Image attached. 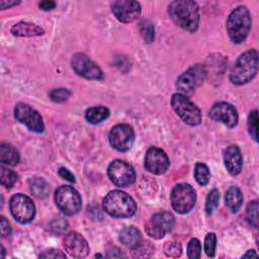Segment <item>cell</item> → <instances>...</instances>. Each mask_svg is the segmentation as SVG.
<instances>
[{"label": "cell", "mask_w": 259, "mask_h": 259, "mask_svg": "<svg viewBox=\"0 0 259 259\" xmlns=\"http://www.w3.org/2000/svg\"><path fill=\"white\" fill-rule=\"evenodd\" d=\"M168 12L175 24L194 32L199 24V8L196 2L191 0L172 1L168 6Z\"/></svg>", "instance_id": "obj_1"}, {"label": "cell", "mask_w": 259, "mask_h": 259, "mask_svg": "<svg viewBox=\"0 0 259 259\" xmlns=\"http://www.w3.org/2000/svg\"><path fill=\"white\" fill-rule=\"evenodd\" d=\"M102 206L105 212L117 219L131 218L137 211V204L132 196L117 189L109 191L104 196Z\"/></svg>", "instance_id": "obj_2"}, {"label": "cell", "mask_w": 259, "mask_h": 259, "mask_svg": "<svg viewBox=\"0 0 259 259\" xmlns=\"http://www.w3.org/2000/svg\"><path fill=\"white\" fill-rule=\"evenodd\" d=\"M258 72V53L252 49L243 53L234 63L230 71V80L235 85L250 82Z\"/></svg>", "instance_id": "obj_3"}, {"label": "cell", "mask_w": 259, "mask_h": 259, "mask_svg": "<svg viewBox=\"0 0 259 259\" xmlns=\"http://www.w3.org/2000/svg\"><path fill=\"white\" fill-rule=\"evenodd\" d=\"M251 15L246 6L236 7L227 19V32L234 44L243 42L251 29Z\"/></svg>", "instance_id": "obj_4"}, {"label": "cell", "mask_w": 259, "mask_h": 259, "mask_svg": "<svg viewBox=\"0 0 259 259\" xmlns=\"http://www.w3.org/2000/svg\"><path fill=\"white\" fill-rule=\"evenodd\" d=\"M171 105L180 118L191 126H196L201 122V113L198 107L192 103L184 94L175 93L171 97Z\"/></svg>", "instance_id": "obj_5"}, {"label": "cell", "mask_w": 259, "mask_h": 259, "mask_svg": "<svg viewBox=\"0 0 259 259\" xmlns=\"http://www.w3.org/2000/svg\"><path fill=\"white\" fill-rule=\"evenodd\" d=\"M195 200V190L187 183H179L175 185L170 194V201L173 209L181 214L189 212L194 206Z\"/></svg>", "instance_id": "obj_6"}, {"label": "cell", "mask_w": 259, "mask_h": 259, "mask_svg": "<svg viewBox=\"0 0 259 259\" xmlns=\"http://www.w3.org/2000/svg\"><path fill=\"white\" fill-rule=\"evenodd\" d=\"M55 202L58 208L67 215H74L80 209L82 200L79 192L72 186L62 185L55 192Z\"/></svg>", "instance_id": "obj_7"}, {"label": "cell", "mask_w": 259, "mask_h": 259, "mask_svg": "<svg viewBox=\"0 0 259 259\" xmlns=\"http://www.w3.org/2000/svg\"><path fill=\"white\" fill-rule=\"evenodd\" d=\"M206 74L207 71L204 65H193L177 78L176 87L181 94H189L204 81Z\"/></svg>", "instance_id": "obj_8"}, {"label": "cell", "mask_w": 259, "mask_h": 259, "mask_svg": "<svg viewBox=\"0 0 259 259\" xmlns=\"http://www.w3.org/2000/svg\"><path fill=\"white\" fill-rule=\"evenodd\" d=\"M10 211L13 218L20 224L30 223L35 215L33 201L23 193H16L10 198Z\"/></svg>", "instance_id": "obj_9"}, {"label": "cell", "mask_w": 259, "mask_h": 259, "mask_svg": "<svg viewBox=\"0 0 259 259\" xmlns=\"http://www.w3.org/2000/svg\"><path fill=\"white\" fill-rule=\"evenodd\" d=\"M175 224V218L170 211H160L155 213L146 224V233L154 239H162L170 232Z\"/></svg>", "instance_id": "obj_10"}, {"label": "cell", "mask_w": 259, "mask_h": 259, "mask_svg": "<svg viewBox=\"0 0 259 259\" xmlns=\"http://www.w3.org/2000/svg\"><path fill=\"white\" fill-rule=\"evenodd\" d=\"M71 65L77 75L86 79L102 80L104 78L100 67L83 53H77L73 55L71 59Z\"/></svg>", "instance_id": "obj_11"}, {"label": "cell", "mask_w": 259, "mask_h": 259, "mask_svg": "<svg viewBox=\"0 0 259 259\" xmlns=\"http://www.w3.org/2000/svg\"><path fill=\"white\" fill-rule=\"evenodd\" d=\"M110 181L119 187H126L136 180V173L132 165L122 160L112 161L107 169Z\"/></svg>", "instance_id": "obj_12"}, {"label": "cell", "mask_w": 259, "mask_h": 259, "mask_svg": "<svg viewBox=\"0 0 259 259\" xmlns=\"http://www.w3.org/2000/svg\"><path fill=\"white\" fill-rule=\"evenodd\" d=\"M15 118L26 125L28 130L34 133H42L45 130V124L42 117L34 108L26 103H17L14 108Z\"/></svg>", "instance_id": "obj_13"}, {"label": "cell", "mask_w": 259, "mask_h": 259, "mask_svg": "<svg viewBox=\"0 0 259 259\" xmlns=\"http://www.w3.org/2000/svg\"><path fill=\"white\" fill-rule=\"evenodd\" d=\"M110 145L119 152L128 151L135 142V132L133 127L126 123H118L109 132Z\"/></svg>", "instance_id": "obj_14"}, {"label": "cell", "mask_w": 259, "mask_h": 259, "mask_svg": "<svg viewBox=\"0 0 259 259\" xmlns=\"http://www.w3.org/2000/svg\"><path fill=\"white\" fill-rule=\"evenodd\" d=\"M209 117L217 122H222L228 127H235L238 123L239 116L237 109L228 102H217L208 111Z\"/></svg>", "instance_id": "obj_15"}, {"label": "cell", "mask_w": 259, "mask_h": 259, "mask_svg": "<svg viewBox=\"0 0 259 259\" xmlns=\"http://www.w3.org/2000/svg\"><path fill=\"white\" fill-rule=\"evenodd\" d=\"M111 11L117 20L121 22H132L141 14V4L137 1L117 0L110 4Z\"/></svg>", "instance_id": "obj_16"}, {"label": "cell", "mask_w": 259, "mask_h": 259, "mask_svg": "<svg viewBox=\"0 0 259 259\" xmlns=\"http://www.w3.org/2000/svg\"><path fill=\"white\" fill-rule=\"evenodd\" d=\"M170 162L167 154L160 148L151 147L145 157V167L146 169L156 175H161L165 173L169 168Z\"/></svg>", "instance_id": "obj_17"}, {"label": "cell", "mask_w": 259, "mask_h": 259, "mask_svg": "<svg viewBox=\"0 0 259 259\" xmlns=\"http://www.w3.org/2000/svg\"><path fill=\"white\" fill-rule=\"evenodd\" d=\"M64 248L67 253L74 258H83L89 252V246L85 238L73 231L68 233L64 238Z\"/></svg>", "instance_id": "obj_18"}, {"label": "cell", "mask_w": 259, "mask_h": 259, "mask_svg": "<svg viewBox=\"0 0 259 259\" xmlns=\"http://www.w3.org/2000/svg\"><path fill=\"white\" fill-rule=\"evenodd\" d=\"M224 162L228 172L231 175L236 176L241 172L243 166V157L237 145H231L225 150Z\"/></svg>", "instance_id": "obj_19"}, {"label": "cell", "mask_w": 259, "mask_h": 259, "mask_svg": "<svg viewBox=\"0 0 259 259\" xmlns=\"http://www.w3.org/2000/svg\"><path fill=\"white\" fill-rule=\"evenodd\" d=\"M11 32L15 36H38L44 34L45 30L34 23L21 21L11 27Z\"/></svg>", "instance_id": "obj_20"}, {"label": "cell", "mask_w": 259, "mask_h": 259, "mask_svg": "<svg viewBox=\"0 0 259 259\" xmlns=\"http://www.w3.org/2000/svg\"><path fill=\"white\" fill-rule=\"evenodd\" d=\"M119 241L128 248H135L142 241L141 232L134 226L125 227L120 231Z\"/></svg>", "instance_id": "obj_21"}, {"label": "cell", "mask_w": 259, "mask_h": 259, "mask_svg": "<svg viewBox=\"0 0 259 259\" xmlns=\"http://www.w3.org/2000/svg\"><path fill=\"white\" fill-rule=\"evenodd\" d=\"M226 205L232 212H237L243 203V194L238 186H231L225 195Z\"/></svg>", "instance_id": "obj_22"}, {"label": "cell", "mask_w": 259, "mask_h": 259, "mask_svg": "<svg viewBox=\"0 0 259 259\" xmlns=\"http://www.w3.org/2000/svg\"><path fill=\"white\" fill-rule=\"evenodd\" d=\"M0 162L9 166H15L19 162V154L11 145L2 143L0 145Z\"/></svg>", "instance_id": "obj_23"}, {"label": "cell", "mask_w": 259, "mask_h": 259, "mask_svg": "<svg viewBox=\"0 0 259 259\" xmlns=\"http://www.w3.org/2000/svg\"><path fill=\"white\" fill-rule=\"evenodd\" d=\"M28 186L32 194L38 198H45L50 192L48 182L41 177H31L28 179Z\"/></svg>", "instance_id": "obj_24"}, {"label": "cell", "mask_w": 259, "mask_h": 259, "mask_svg": "<svg viewBox=\"0 0 259 259\" xmlns=\"http://www.w3.org/2000/svg\"><path fill=\"white\" fill-rule=\"evenodd\" d=\"M109 109L105 106L90 107L85 112V118L89 123L97 124L105 120L109 116Z\"/></svg>", "instance_id": "obj_25"}, {"label": "cell", "mask_w": 259, "mask_h": 259, "mask_svg": "<svg viewBox=\"0 0 259 259\" xmlns=\"http://www.w3.org/2000/svg\"><path fill=\"white\" fill-rule=\"evenodd\" d=\"M194 178L199 185H206L210 178V172L208 167L203 163H196L194 167Z\"/></svg>", "instance_id": "obj_26"}, {"label": "cell", "mask_w": 259, "mask_h": 259, "mask_svg": "<svg viewBox=\"0 0 259 259\" xmlns=\"http://www.w3.org/2000/svg\"><path fill=\"white\" fill-rule=\"evenodd\" d=\"M140 32L144 40L148 44H151L155 39V28L153 23L150 20H143L140 23Z\"/></svg>", "instance_id": "obj_27"}, {"label": "cell", "mask_w": 259, "mask_h": 259, "mask_svg": "<svg viewBox=\"0 0 259 259\" xmlns=\"http://www.w3.org/2000/svg\"><path fill=\"white\" fill-rule=\"evenodd\" d=\"M17 181V175L14 171L1 166L0 167V182L3 186L10 188Z\"/></svg>", "instance_id": "obj_28"}, {"label": "cell", "mask_w": 259, "mask_h": 259, "mask_svg": "<svg viewBox=\"0 0 259 259\" xmlns=\"http://www.w3.org/2000/svg\"><path fill=\"white\" fill-rule=\"evenodd\" d=\"M258 200H252L248 203L247 208H246V213H247V220L249 224L254 227L258 228Z\"/></svg>", "instance_id": "obj_29"}, {"label": "cell", "mask_w": 259, "mask_h": 259, "mask_svg": "<svg viewBox=\"0 0 259 259\" xmlns=\"http://www.w3.org/2000/svg\"><path fill=\"white\" fill-rule=\"evenodd\" d=\"M219 200H220V192L218 189H212L210 190V192L208 193L206 200H205V213L207 215L211 214L212 211L214 210V208L218 206L219 204Z\"/></svg>", "instance_id": "obj_30"}, {"label": "cell", "mask_w": 259, "mask_h": 259, "mask_svg": "<svg viewBox=\"0 0 259 259\" xmlns=\"http://www.w3.org/2000/svg\"><path fill=\"white\" fill-rule=\"evenodd\" d=\"M247 125H248L249 134L251 135L253 140L255 142H257L258 141V134H257V132H258V111L256 109L252 110L249 113Z\"/></svg>", "instance_id": "obj_31"}, {"label": "cell", "mask_w": 259, "mask_h": 259, "mask_svg": "<svg viewBox=\"0 0 259 259\" xmlns=\"http://www.w3.org/2000/svg\"><path fill=\"white\" fill-rule=\"evenodd\" d=\"M49 96L53 101L62 103L69 99V97L71 96V92L66 88H55L50 91Z\"/></svg>", "instance_id": "obj_32"}, {"label": "cell", "mask_w": 259, "mask_h": 259, "mask_svg": "<svg viewBox=\"0 0 259 259\" xmlns=\"http://www.w3.org/2000/svg\"><path fill=\"white\" fill-rule=\"evenodd\" d=\"M204 252L208 257H213L217 247V237L213 233H208L204 238Z\"/></svg>", "instance_id": "obj_33"}, {"label": "cell", "mask_w": 259, "mask_h": 259, "mask_svg": "<svg viewBox=\"0 0 259 259\" xmlns=\"http://www.w3.org/2000/svg\"><path fill=\"white\" fill-rule=\"evenodd\" d=\"M201 245L198 239L193 238L189 241L187 245V256L190 259H197L200 257Z\"/></svg>", "instance_id": "obj_34"}, {"label": "cell", "mask_w": 259, "mask_h": 259, "mask_svg": "<svg viewBox=\"0 0 259 259\" xmlns=\"http://www.w3.org/2000/svg\"><path fill=\"white\" fill-rule=\"evenodd\" d=\"M164 253L168 257L177 258L182 254V247L177 242H167L164 246Z\"/></svg>", "instance_id": "obj_35"}, {"label": "cell", "mask_w": 259, "mask_h": 259, "mask_svg": "<svg viewBox=\"0 0 259 259\" xmlns=\"http://www.w3.org/2000/svg\"><path fill=\"white\" fill-rule=\"evenodd\" d=\"M133 249H134V256L135 257H149L150 255L147 254V252L148 251L153 252L152 251L153 248L149 244V242H146V244H143L142 241H141V243L138 246H136L135 248H133Z\"/></svg>", "instance_id": "obj_36"}, {"label": "cell", "mask_w": 259, "mask_h": 259, "mask_svg": "<svg viewBox=\"0 0 259 259\" xmlns=\"http://www.w3.org/2000/svg\"><path fill=\"white\" fill-rule=\"evenodd\" d=\"M50 228L54 233L60 234V233H63L64 231H66V229L68 228V224L66 221L59 219V220L53 221L50 225Z\"/></svg>", "instance_id": "obj_37"}, {"label": "cell", "mask_w": 259, "mask_h": 259, "mask_svg": "<svg viewBox=\"0 0 259 259\" xmlns=\"http://www.w3.org/2000/svg\"><path fill=\"white\" fill-rule=\"evenodd\" d=\"M40 258H65L66 255L60 250L57 249H50L45 251L39 255Z\"/></svg>", "instance_id": "obj_38"}, {"label": "cell", "mask_w": 259, "mask_h": 259, "mask_svg": "<svg viewBox=\"0 0 259 259\" xmlns=\"http://www.w3.org/2000/svg\"><path fill=\"white\" fill-rule=\"evenodd\" d=\"M1 236L4 238L6 236H8L11 232V227H10V224L9 222L4 218V217H1Z\"/></svg>", "instance_id": "obj_39"}, {"label": "cell", "mask_w": 259, "mask_h": 259, "mask_svg": "<svg viewBox=\"0 0 259 259\" xmlns=\"http://www.w3.org/2000/svg\"><path fill=\"white\" fill-rule=\"evenodd\" d=\"M58 174H59L62 178L66 179V180H68V181H70V182H75V176H74L67 168L61 167V168L58 170Z\"/></svg>", "instance_id": "obj_40"}, {"label": "cell", "mask_w": 259, "mask_h": 259, "mask_svg": "<svg viewBox=\"0 0 259 259\" xmlns=\"http://www.w3.org/2000/svg\"><path fill=\"white\" fill-rule=\"evenodd\" d=\"M106 257L108 258H121V257H125V255L116 247H111L110 249L107 250V254Z\"/></svg>", "instance_id": "obj_41"}, {"label": "cell", "mask_w": 259, "mask_h": 259, "mask_svg": "<svg viewBox=\"0 0 259 259\" xmlns=\"http://www.w3.org/2000/svg\"><path fill=\"white\" fill-rule=\"evenodd\" d=\"M38 6L42 10H52V9L55 8L56 3L54 1H51V0H45V1H40L38 3Z\"/></svg>", "instance_id": "obj_42"}, {"label": "cell", "mask_w": 259, "mask_h": 259, "mask_svg": "<svg viewBox=\"0 0 259 259\" xmlns=\"http://www.w3.org/2000/svg\"><path fill=\"white\" fill-rule=\"evenodd\" d=\"M19 3H20L19 1H5V0H2V1H0V7H1L2 9L10 8L11 6L17 5V4H19Z\"/></svg>", "instance_id": "obj_43"}, {"label": "cell", "mask_w": 259, "mask_h": 259, "mask_svg": "<svg viewBox=\"0 0 259 259\" xmlns=\"http://www.w3.org/2000/svg\"><path fill=\"white\" fill-rule=\"evenodd\" d=\"M243 257H258V255L254 250H249L246 254L243 255Z\"/></svg>", "instance_id": "obj_44"}]
</instances>
